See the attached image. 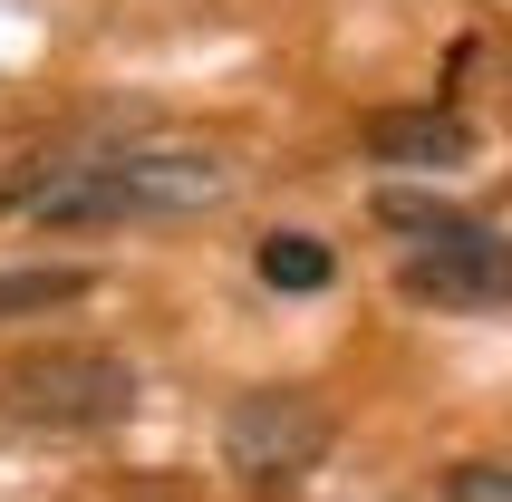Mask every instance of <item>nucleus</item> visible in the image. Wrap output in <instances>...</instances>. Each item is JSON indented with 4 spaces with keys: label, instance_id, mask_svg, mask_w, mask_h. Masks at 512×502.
<instances>
[{
    "label": "nucleus",
    "instance_id": "nucleus-9",
    "mask_svg": "<svg viewBox=\"0 0 512 502\" xmlns=\"http://www.w3.org/2000/svg\"><path fill=\"white\" fill-rule=\"evenodd\" d=\"M435 502H512V464H455L435 483Z\"/></svg>",
    "mask_w": 512,
    "mask_h": 502
},
{
    "label": "nucleus",
    "instance_id": "nucleus-8",
    "mask_svg": "<svg viewBox=\"0 0 512 502\" xmlns=\"http://www.w3.org/2000/svg\"><path fill=\"white\" fill-rule=\"evenodd\" d=\"M368 213H377V232H406V251L464 223V213H455L445 194H416V184H377V203H368Z\"/></svg>",
    "mask_w": 512,
    "mask_h": 502
},
{
    "label": "nucleus",
    "instance_id": "nucleus-3",
    "mask_svg": "<svg viewBox=\"0 0 512 502\" xmlns=\"http://www.w3.org/2000/svg\"><path fill=\"white\" fill-rule=\"evenodd\" d=\"M329 445H339V416L310 387H252L223 416V474L242 493H300L329 464Z\"/></svg>",
    "mask_w": 512,
    "mask_h": 502
},
{
    "label": "nucleus",
    "instance_id": "nucleus-5",
    "mask_svg": "<svg viewBox=\"0 0 512 502\" xmlns=\"http://www.w3.org/2000/svg\"><path fill=\"white\" fill-rule=\"evenodd\" d=\"M358 155L397 174H445V165H474V126L455 107H377L358 126Z\"/></svg>",
    "mask_w": 512,
    "mask_h": 502
},
{
    "label": "nucleus",
    "instance_id": "nucleus-1",
    "mask_svg": "<svg viewBox=\"0 0 512 502\" xmlns=\"http://www.w3.org/2000/svg\"><path fill=\"white\" fill-rule=\"evenodd\" d=\"M232 194L223 155H184V145H116V155H29L10 174V213L49 232L87 223H184Z\"/></svg>",
    "mask_w": 512,
    "mask_h": 502
},
{
    "label": "nucleus",
    "instance_id": "nucleus-4",
    "mask_svg": "<svg viewBox=\"0 0 512 502\" xmlns=\"http://www.w3.org/2000/svg\"><path fill=\"white\" fill-rule=\"evenodd\" d=\"M397 290L426 309H503L512 300V232L464 213L455 232H435V242H416L397 261Z\"/></svg>",
    "mask_w": 512,
    "mask_h": 502
},
{
    "label": "nucleus",
    "instance_id": "nucleus-7",
    "mask_svg": "<svg viewBox=\"0 0 512 502\" xmlns=\"http://www.w3.org/2000/svg\"><path fill=\"white\" fill-rule=\"evenodd\" d=\"M97 290V271H78V261H49V271H0V319H49V309L87 300Z\"/></svg>",
    "mask_w": 512,
    "mask_h": 502
},
{
    "label": "nucleus",
    "instance_id": "nucleus-2",
    "mask_svg": "<svg viewBox=\"0 0 512 502\" xmlns=\"http://www.w3.org/2000/svg\"><path fill=\"white\" fill-rule=\"evenodd\" d=\"M0 416L39 435H97L136 416V367L116 348H29L0 367Z\"/></svg>",
    "mask_w": 512,
    "mask_h": 502
},
{
    "label": "nucleus",
    "instance_id": "nucleus-6",
    "mask_svg": "<svg viewBox=\"0 0 512 502\" xmlns=\"http://www.w3.org/2000/svg\"><path fill=\"white\" fill-rule=\"evenodd\" d=\"M252 271H261V290L310 300V290H329V280H339V251L319 242V232H261V242H252Z\"/></svg>",
    "mask_w": 512,
    "mask_h": 502
}]
</instances>
